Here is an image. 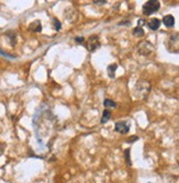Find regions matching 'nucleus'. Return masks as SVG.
<instances>
[{
	"mask_svg": "<svg viewBox=\"0 0 179 183\" xmlns=\"http://www.w3.org/2000/svg\"><path fill=\"white\" fill-rule=\"evenodd\" d=\"M150 83L146 80H139L137 81L134 87V90H133V94L136 99H145L148 93L150 92Z\"/></svg>",
	"mask_w": 179,
	"mask_h": 183,
	"instance_id": "1",
	"label": "nucleus"
},
{
	"mask_svg": "<svg viewBox=\"0 0 179 183\" xmlns=\"http://www.w3.org/2000/svg\"><path fill=\"white\" fill-rule=\"evenodd\" d=\"M160 8V2L157 0H149L147 2L144 4L143 6V14L145 16H149L153 14L154 12H157Z\"/></svg>",
	"mask_w": 179,
	"mask_h": 183,
	"instance_id": "2",
	"label": "nucleus"
},
{
	"mask_svg": "<svg viewBox=\"0 0 179 183\" xmlns=\"http://www.w3.org/2000/svg\"><path fill=\"white\" fill-rule=\"evenodd\" d=\"M137 50L142 55H150L154 52L155 48H154V45L149 41H143L140 42L137 47Z\"/></svg>",
	"mask_w": 179,
	"mask_h": 183,
	"instance_id": "3",
	"label": "nucleus"
},
{
	"mask_svg": "<svg viewBox=\"0 0 179 183\" xmlns=\"http://www.w3.org/2000/svg\"><path fill=\"white\" fill-rule=\"evenodd\" d=\"M85 46H86V49H88V51H95V50H97L100 47H101V42H100V38H98L97 35H93L91 36L90 38L86 40L85 42Z\"/></svg>",
	"mask_w": 179,
	"mask_h": 183,
	"instance_id": "4",
	"label": "nucleus"
},
{
	"mask_svg": "<svg viewBox=\"0 0 179 183\" xmlns=\"http://www.w3.org/2000/svg\"><path fill=\"white\" fill-rule=\"evenodd\" d=\"M178 43H179L178 35H172L171 37L169 38L168 42H167V49H168L170 52H172V53H177L179 48Z\"/></svg>",
	"mask_w": 179,
	"mask_h": 183,
	"instance_id": "5",
	"label": "nucleus"
},
{
	"mask_svg": "<svg viewBox=\"0 0 179 183\" xmlns=\"http://www.w3.org/2000/svg\"><path fill=\"white\" fill-rule=\"evenodd\" d=\"M115 131L119 132V133H122V134H126V133L129 131V125L126 123L125 121L117 122V123L115 125Z\"/></svg>",
	"mask_w": 179,
	"mask_h": 183,
	"instance_id": "6",
	"label": "nucleus"
},
{
	"mask_svg": "<svg viewBox=\"0 0 179 183\" xmlns=\"http://www.w3.org/2000/svg\"><path fill=\"white\" fill-rule=\"evenodd\" d=\"M29 29L33 32H40L42 30V24L40 20H34L29 24Z\"/></svg>",
	"mask_w": 179,
	"mask_h": 183,
	"instance_id": "7",
	"label": "nucleus"
},
{
	"mask_svg": "<svg viewBox=\"0 0 179 183\" xmlns=\"http://www.w3.org/2000/svg\"><path fill=\"white\" fill-rule=\"evenodd\" d=\"M162 22H164V24H165L166 27L171 28L174 27V24H175V18H174V16H171V14H167V16H165V17L162 18Z\"/></svg>",
	"mask_w": 179,
	"mask_h": 183,
	"instance_id": "8",
	"label": "nucleus"
},
{
	"mask_svg": "<svg viewBox=\"0 0 179 183\" xmlns=\"http://www.w3.org/2000/svg\"><path fill=\"white\" fill-rule=\"evenodd\" d=\"M160 20L159 19H157V18H153V19H150V20L147 22V24H148V27L152 29V30H158L159 27H160Z\"/></svg>",
	"mask_w": 179,
	"mask_h": 183,
	"instance_id": "9",
	"label": "nucleus"
},
{
	"mask_svg": "<svg viewBox=\"0 0 179 183\" xmlns=\"http://www.w3.org/2000/svg\"><path fill=\"white\" fill-rule=\"evenodd\" d=\"M116 69H117V65H116V63H112V65H110V66L107 67V74L110 78H112V79L114 78Z\"/></svg>",
	"mask_w": 179,
	"mask_h": 183,
	"instance_id": "10",
	"label": "nucleus"
},
{
	"mask_svg": "<svg viewBox=\"0 0 179 183\" xmlns=\"http://www.w3.org/2000/svg\"><path fill=\"white\" fill-rule=\"evenodd\" d=\"M110 118H111V111L108 110V109H105L103 111V114H102V119H101V123H106L108 120H110Z\"/></svg>",
	"mask_w": 179,
	"mask_h": 183,
	"instance_id": "11",
	"label": "nucleus"
},
{
	"mask_svg": "<svg viewBox=\"0 0 179 183\" xmlns=\"http://www.w3.org/2000/svg\"><path fill=\"white\" fill-rule=\"evenodd\" d=\"M133 35L135 36V37H143V36L145 35V31H144V29L142 27L137 26L136 28L133 29Z\"/></svg>",
	"mask_w": 179,
	"mask_h": 183,
	"instance_id": "12",
	"label": "nucleus"
},
{
	"mask_svg": "<svg viewBox=\"0 0 179 183\" xmlns=\"http://www.w3.org/2000/svg\"><path fill=\"white\" fill-rule=\"evenodd\" d=\"M124 154H125V162L128 166H132V161H131V150L129 149H126L124 151Z\"/></svg>",
	"mask_w": 179,
	"mask_h": 183,
	"instance_id": "13",
	"label": "nucleus"
},
{
	"mask_svg": "<svg viewBox=\"0 0 179 183\" xmlns=\"http://www.w3.org/2000/svg\"><path fill=\"white\" fill-rule=\"evenodd\" d=\"M104 107L106 108H116V102L111 99H105L104 100Z\"/></svg>",
	"mask_w": 179,
	"mask_h": 183,
	"instance_id": "14",
	"label": "nucleus"
},
{
	"mask_svg": "<svg viewBox=\"0 0 179 183\" xmlns=\"http://www.w3.org/2000/svg\"><path fill=\"white\" fill-rule=\"evenodd\" d=\"M7 35H8V38L10 39L11 45L14 46V43H16V33H14V31H10V32H8Z\"/></svg>",
	"mask_w": 179,
	"mask_h": 183,
	"instance_id": "15",
	"label": "nucleus"
},
{
	"mask_svg": "<svg viewBox=\"0 0 179 183\" xmlns=\"http://www.w3.org/2000/svg\"><path fill=\"white\" fill-rule=\"evenodd\" d=\"M52 22H53L54 28H55V30H57V31H59V30H61V22H60V21L57 20V19L53 18V19H52Z\"/></svg>",
	"mask_w": 179,
	"mask_h": 183,
	"instance_id": "16",
	"label": "nucleus"
},
{
	"mask_svg": "<svg viewBox=\"0 0 179 183\" xmlns=\"http://www.w3.org/2000/svg\"><path fill=\"white\" fill-rule=\"evenodd\" d=\"M5 148H6V145H5V143H1L0 142V156L4 154V151H5Z\"/></svg>",
	"mask_w": 179,
	"mask_h": 183,
	"instance_id": "17",
	"label": "nucleus"
},
{
	"mask_svg": "<svg viewBox=\"0 0 179 183\" xmlns=\"http://www.w3.org/2000/svg\"><path fill=\"white\" fill-rule=\"evenodd\" d=\"M75 41L78 42V43H83V42L85 41V39L84 37H76V38H75Z\"/></svg>",
	"mask_w": 179,
	"mask_h": 183,
	"instance_id": "18",
	"label": "nucleus"
},
{
	"mask_svg": "<svg viewBox=\"0 0 179 183\" xmlns=\"http://www.w3.org/2000/svg\"><path fill=\"white\" fill-rule=\"evenodd\" d=\"M0 55H5V57H8V58H14V55H8V53H6V52H5V51H2L1 49H0Z\"/></svg>",
	"mask_w": 179,
	"mask_h": 183,
	"instance_id": "19",
	"label": "nucleus"
},
{
	"mask_svg": "<svg viewBox=\"0 0 179 183\" xmlns=\"http://www.w3.org/2000/svg\"><path fill=\"white\" fill-rule=\"evenodd\" d=\"M136 140H138V137H132V138H129L128 140H127V142H131V143H132V142H134V141H136Z\"/></svg>",
	"mask_w": 179,
	"mask_h": 183,
	"instance_id": "20",
	"label": "nucleus"
},
{
	"mask_svg": "<svg viewBox=\"0 0 179 183\" xmlns=\"http://www.w3.org/2000/svg\"><path fill=\"white\" fill-rule=\"evenodd\" d=\"M95 5H104L106 4V1H94Z\"/></svg>",
	"mask_w": 179,
	"mask_h": 183,
	"instance_id": "21",
	"label": "nucleus"
}]
</instances>
